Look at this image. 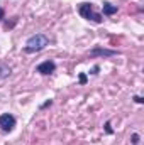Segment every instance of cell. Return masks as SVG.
I'll list each match as a JSON object with an SVG mask.
<instances>
[{"mask_svg":"<svg viewBox=\"0 0 144 145\" xmlns=\"http://www.w3.org/2000/svg\"><path fill=\"white\" fill-rule=\"evenodd\" d=\"M78 12H80V15L85 17L87 20H92V22H95V24H100V22H102V15L97 14V12H93L92 3H80Z\"/></svg>","mask_w":144,"mask_h":145,"instance_id":"obj_2","label":"cell"},{"mask_svg":"<svg viewBox=\"0 0 144 145\" xmlns=\"http://www.w3.org/2000/svg\"><path fill=\"white\" fill-rule=\"evenodd\" d=\"M15 127V118L10 115V113H3L0 115V128L3 132H12Z\"/></svg>","mask_w":144,"mask_h":145,"instance_id":"obj_3","label":"cell"},{"mask_svg":"<svg viewBox=\"0 0 144 145\" xmlns=\"http://www.w3.org/2000/svg\"><path fill=\"white\" fill-rule=\"evenodd\" d=\"M9 74H10V68H9L7 64H0V79L7 78Z\"/></svg>","mask_w":144,"mask_h":145,"instance_id":"obj_6","label":"cell"},{"mask_svg":"<svg viewBox=\"0 0 144 145\" xmlns=\"http://www.w3.org/2000/svg\"><path fill=\"white\" fill-rule=\"evenodd\" d=\"M80 81H81V83H85V81H87V76H85V74H81V76H80Z\"/></svg>","mask_w":144,"mask_h":145,"instance_id":"obj_9","label":"cell"},{"mask_svg":"<svg viewBox=\"0 0 144 145\" xmlns=\"http://www.w3.org/2000/svg\"><path fill=\"white\" fill-rule=\"evenodd\" d=\"M102 8H104V14H105V15H114V14L117 12V5H112L110 2H104Z\"/></svg>","mask_w":144,"mask_h":145,"instance_id":"obj_5","label":"cell"},{"mask_svg":"<svg viewBox=\"0 0 144 145\" xmlns=\"http://www.w3.org/2000/svg\"><path fill=\"white\" fill-rule=\"evenodd\" d=\"M132 144H134V145L139 144V135H137V133H134V135H132Z\"/></svg>","mask_w":144,"mask_h":145,"instance_id":"obj_8","label":"cell"},{"mask_svg":"<svg viewBox=\"0 0 144 145\" xmlns=\"http://www.w3.org/2000/svg\"><path fill=\"white\" fill-rule=\"evenodd\" d=\"M48 37L42 36V34H36V36H31L26 42V51L27 52H37V51H42L46 46H48Z\"/></svg>","mask_w":144,"mask_h":145,"instance_id":"obj_1","label":"cell"},{"mask_svg":"<svg viewBox=\"0 0 144 145\" xmlns=\"http://www.w3.org/2000/svg\"><path fill=\"white\" fill-rule=\"evenodd\" d=\"M2 19H3V8L0 7V20H2Z\"/></svg>","mask_w":144,"mask_h":145,"instance_id":"obj_10","label":"cell"},{"mask_svg":"<svg viewBox=\"0 0 144 145\" xmlns=\"http://www.w3.org/2000/svg\"><path fill=\"white\" fill-rule=\"evenodd\" d=\"M54 69H56V64L53 61H44L36 68V71L41 74H51V72H54Z\"/></svg>","mask_w":144,"mask_h":145,"instance_id":"obj_4","label":"cell"},{"mask_svg":"<svg viewBox=\"0 0 144 145\" xmlns=\"http://www.w3.org/2000/svg\"><path fill=\"white\" fill-rule=\"evenodd\" d=\"M92 54H104V56H112V54H115V52H112V51H93Z\"/></svg>","mask_w":144,"mask_h":145,"instance_id":"obj_7","label":"cell"}]
</instances>
